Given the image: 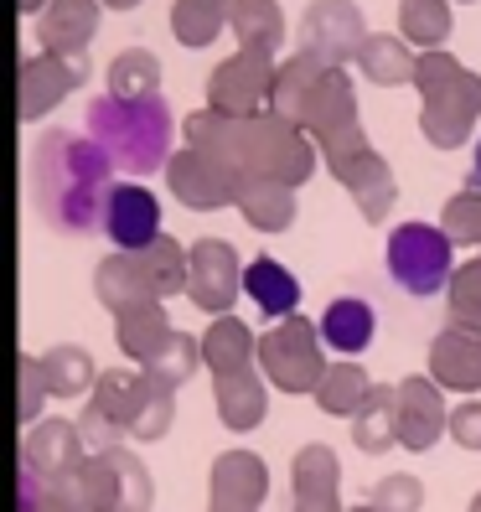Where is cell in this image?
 <instances>
[{
  "label": "cell",
  "mask_w": 481,
  "mask_h": 512,
  "mask_svg": "<svg viewBox=\"0 0 481 512\" xmlns=\"http://www.w3.org/2000/svg\"><path fill=\"white\" fill-rule=\"evenodd\" d=\"M99 6H109V11H135L140 0H99Z\"/></svg>",
  "instance_id": "obj_54"
},
{
  "label": "cell",
  "mask_w": 481,
  "mask_h": 512,
  "mask_svg": "<svg viewBox=\"0 0 481 512\" xmlns=\"http://www.w3.org/2000/svg\"><path fill=\"white\" fill-rule=\"evenodd\" d=\"M99 32V0H52L47 16L37 21V37H42V52H57V57H73L94 42Z\"/></svg>",
  "instance_id": "obj_21"
},
{
  "label": "cell",
  "mask_w": 481,
  "mask_h": 512,
  "mask_svg": "<svg viewBox=\"0 0 481 512\" xmlns=\"http://www.w3.org/2000/svg\"><path fill=\"white\" fill-rule=\"evenodd\" d=\"M244 295L254 300L264 316H275V321L300 316V311H295V306H300V280L290 275L280 259H269V254L249 259V269H244Z\"/></svg>",
  "instance_id": "obj_25"
},
{
  "label": "cell",
  "mask_w": 481,
  "mask_h": 512,
  "mask_svg": "<svg viewBox=\"0 0 481 512\" xmlns=\"http://www.w3.org/2000/svg\"><path fill=\"white\" fill-rule=\"evenodd\" d=\"M269 492V471L254 450H223L213 461V507L218 512H254Z\"/></svg>",
  "instance_id": "obj_18"
},
{
  "label": "cell",
  "mask_w": 481,
  "mask_h": 512,
  "mask_svg": "<svg viewBox=\"0 0 481 512\" xmlns=\"http://www.w3.org/2000/svg\"><path fill=\"white\" fill-rule=\"evenodd\" d=\"M368 394H373L368 373L357 368V363H337V368H326V378H321V388H316V404H321V414H347V419H357V409L368 404Z\"/></svg>",
  "instance_id": "obj_40"
},
{
  "label": "cell",
  "mask_w": 481,
  "mask_h": 512,
  "mask_svg": "<svg viewBox=\"0 0 481 512\" xmlns=\"http://www.w3.org/2000/svg\"><path fill=\"white\" fill-rule=\"evenodd\" d=\"M140 269H145L150 290H156V300H171V295H182L187 280H192V249H182L171 233H161L156 244L140 254Z\"/></svg>",
  "instance_id": "obj_35"
},
{
  "label": "cell",
  "mask_w": 481,
  "mask_h": 512,
  "mask_svg": "<svg viewBox=\"0 0 481 512\" xmlns=\"http://www.w3.org/2000/svg\"><path fill=\"white\" fill-rule=\"evenodd\" d=\"M47 481L32 471V466H21L16 471V512H42V502H47Z\"/></svg>",
  "instance_id": "obj_49"
},
{
  "label": "cell",
  "mask_w": 481,
  "mask_h": 512,
  "mask_svg": "<svg viewBox=\"0 0 481 512\" xmlns=\"http://www.w3.org/2000/svg\"><path fill=\"white\" fill-rule=\"evenodd\" d=\"M461 73V63H456V57H450V52H419V73H414V88H419V99H425L430 94V88H440L445 78H456Z\"/></svg>",
  "instance_id": "obj_47"
},
{
  "label": "cell",
  "mask_w": 481,
  "mask_h": 512,
  "mask_svg": "<svg viewBox=\"0 0 481 512\" xmlns=\"http://www.w3.org/2000/svg\"><path fill=\"white\" fill-rule=\"evenodd\" d=\"M114 161L99 150L94 135L47 130L32 156V197L47 228L57 233H99L109 197H114Z\"/></svg>",
  "instance_id": "obj_1"
},
{
  "label": "cell",
  "mask_w": 481,
  "mask_h": 512,
  "mask_svg": "<svg viewBox=\"0 0 481 512\" xmlns=\"http://www.w3.org/2000/svg\"><path fill=\"white\" fill-rule=\"evenodd\" d=\"M368 507L373 512H419L425 507V487H419V476H383L378 487L368 492Z\"/></svg>",
  "instance_id": "obj_46"
},
{
  "label": "cell",
  "mask_w": 481,
  "mask_h": 512,
  "mask_svg": "<svg viewBox=\"0 0 481 512\" xmlns=\"http://www.w3.org/2000/svg\"><path fill=\"white\" fill-rule=\"evenodd\" d=\"M430 378L450 394H476L481 388V337L461 326H445L430 347Z\"/></svg>",
  "instance_id": "obj_19"
},
{
  "label": "cell",
  "mask_w": 481,
  "mask_h": 512,
  "mask_svg": "<svg viewBox=\"0 0 481 512\" xmlns=\"http://www.w3.org/2000/svg\"><path fill=\"white\" fill-rule=\"evenodd\" d=\"M104 233L114 238L119 254H145L161 238V202H156V192H145L135 182H119L114 197H109V213H104Z\"/></svg>",
  "instance_id": "obj_14"
},
{
  "label": "cell",
  "mask_w": 481,
  "mask_h": 512,
  "mask_svg": "<svg viewBox=\"0 0 481 512\" xmlns=\"http://www.w3.org/2000/svg\"><path fill=\"white\" fill-rule=\"evenodd\" d=\"M88 135L99 140V150L114 161V171H125V176H150V171H161L171 166V109L166 99H94L88 104Z\"/></svg>",
  "instance_id": "obj_2"
},
{
  "label": "cell",
  "mask_w": 481,
  "mask_h": 512,
  "mask_svg": "<svg viewBox=\"0 0 481 512\" xmlns=\"http://www.w3.org/2000/svg\"><path fill=\"white\" fill-rule=\"evenodd\" d=\"M42 512H78V507H73V497H68V492H47Z\"/></svg>",
  "instance_id": "obj_51"
},
{
  "label": "cell",
  "mask_w": 481,
  "mask_h": 512,
  "mask_svg": "<svg viewBox=\"0 0 481 512\" xmlns=\"http://www.w3.org/2000/svg\"><path fill=\"white\" fill-rule=\"evenodd\" d=\"M445 430H450V414H445V399H440V383L409 373L399 383V445L404 450H430Z\"/></svg>",
  "instance_id": "obj_17"
},
{
  "label": "cell",
  "mask_w": 481,
  "mask_h": 512,
  "mask_svg": "<svg viewBox=\"0 0 481 512\" xmlns=\"http://www.w3.org/2000/svg\"><path fill=\"white\" fill-rule=\"evenodd\" d=\"M202 357H207V368H213L218 378L249 373V363L259 357V337H249V326L238 316H218L213 326H207V337H202Z\"/></svg>",
  "instance_id": "obj_27"
},
{
  "label": "cell",
  "mask_w": 481,
  "mask_h": 512,
  "mask_svg": "<svg viewBox=\"0 0 481 512\" xmlns=\"http://www.w3.org/2000/svg\"><path fill=\"white\" fill-rule=\"evenodd\" d=\"M352 445L363 450V456H383L388 445H399V388H378L373 383L368 404L357 409V419H352Z\"/></svg>",
  "instance_id": "obj_29"
},
{
  "label": "cell",
  "mask_w": 481,
  "mask_h": 512,
  "mask_svg": "<svg viewBox=\"0 0 481 512\" xmlns=\"http://www.w3.org/2000/svg\"><path fill=\"white\" fill-rule=\"evenodd\" d=\"M16 6H21V16H47L52 0H16Z\"/></svg>",
  "instance_id": "obj_53"
},
{
  "label": "cell",
  "mask_w": 481,
  "mask_h": 512,
  "mask_svg": "<svg viewBox=\"0 0 481 512\" xmlns=\"http://www.w3.org/2000/svg\"><path fill=\"white\" fill-rule=\"evenodd\" d=\"M316 145H321V156H326V166H332V176L347 187V197L357 202V213H363L368 223H383L388 213H394V202H399L394 171H388V161L368 145L363 125H352L342 135H326Z\"/></svg>",
  "instance_id": "obj_3"
},
{
  "label": "cell",
  "mask_w": 481,
  "mask_h": 512,
  "mask_svg": "<svg viewBox=\"0 0 481 512\" xmlns=\"http://www.w3.org/2000/svg\"><path fill=\"white\" fill-rule=\"evenodd\" d=\"M197 363H202V337H187V331H171V342H166V352L150 363L145 373L156 378V383H187L192 373H197Z\"/></svg>",
  "instance_id": "obj_43"
},
{
  "label": "cell",
  "mask_w": 481,
  "mask_h": 512,
  "mask_svg": "<svg viewBox=\"0 0 481 512\" xmlns=\"http://www.w3.org/2000/svg\"><path fill=\"white\" fill-rule=\"evenodd\" d=\"M42 378H47V394H57V399H83V394H94L99 368H94V357H88L83 347L57 342V347L42 352Z\"/></svg>",
  "instance_id": "obj_32"
},
{
  "label": "cell",
  "mask_w": 481,
  "mask_h": 512,
  "mask_svg": "<svg viewBox=\"0 0 481 512\" xmlns=\"http://www.w3.org/2000/svg\"><path fill=\"white\" fill-rule=\"evenodd\" d=\"M269 409V394H264V383L249 373H233V378H218V419L228 430H254L259 419Z\"/></svg>",
  "instance_id": "obj_36"
},
{
  "label": "cell",
  "mask_w": 481,
  "mask_h": 512,
  "mask_svg": "<svg viewBox=\"0 0 481 512\" xmlns=\"http://www.w3.org/2000/svg\"><path fill=\"white\" fill-rule=\"evenodd\" d=\"M104 456L119 466V512H145V507H150V471H145V461L130 456L125 445L104 450Z\"/></svg>",
  "instance_id": "obj_44"
},
{
  "label": "cell",
  "mask_w": 481,
  "mask_h": 512,
  "mask_svg": "<svg viewBox=\"0 0 481 512\" xmlns=\"http://www.w3.org/2000/svg\"><path fill=\"white\" fill-rule=\"evenodd\" d=\"M145 399H150V373H125V368H109V373H99V383H94V394H88V409H99L114 430H135V419H140V409H145Z\"/></svg>",
  "instance_id": "obj_24"
},
{
  "label": "cell",
  "mask_w": 481,
  "mask_h": 512,
  "mask_svg": "<svg viewBox=\"0 0 481 512\" xmlns=\"http://www.w3.org/2000/svg\"><path fill=\"white\" fill-rule=\"evenodd\" d=\"M254 119H233V114H218V109H197V114H187L182 135H187L192 150H202V156H213V161H223V166H233L238 176H244L249 140H254Z\"/></svg>",
  "instance_id": "obj_16"
},
{
  "label": "cell",
  "mask_w": 481,
  "mask_h": 512,
  "mask_svg": "<svg viewBox=\"0 0 481 512\" xmlns=\"http://www.w3.org/2000/svg\"><path fill=\"white\" fill-rule=\"evenodd\" d=\"M109 94L114 99H156L161 94V63L145 47H125L109 63Z\"/></svg>",
  "instance_id": "obj_38"
},
{
  "label": "cell",
  "mask_w": 481,
  "mask_h": 512,
  "mask_svg": "<svg viewBox=\"0 0 481 512\" xmlns=\"http://www.w3.org/2000/svg\"><path fill=\"white\" fill-rule=\"evenodd\" d=\"M238 213H244L249 228L259 233H285L295 223V192L275 176H244V187H238Z\"/></svg>",
  "instance_id": "obj_26"
},
{
  "label": "cell",
  "mask_w": 481,
  "mask_h": 512,
  "mask_svg": "<svg viewBox=\"0 0 481 512\" xmlns=\"http://www.w3.org/2000/svg\"><path fill=\"white\" fill-rule=\"evenodd\" d=\"M440 228H445V238L456 249H481V192H456L445 207H440Z\"/></svg>",
  "instance_id": "obj_42"
},
{
  "label": "cell",
  "mask_w": 481,
  "mask_h": 512,
  "mask_svg": "<svg viewBox=\"0 0 481 512\" xmlns=\"http://www.w3.org/2000/svg\"><path fill=\"white\" fill-rule=\"evenodd\" d=\"M52 492H68L78 512H119V466L109 456H88L63 487Z\"/></svg>",
  "instance_id": "obj_31"
},
{
  "label": "cell",
  "mask_w": 481,
  "mask_h": 512,
  "mask_svg": "<svg viewBox=\"0 0 481 512\" xmlns=\"http://www.w3.org/2000/svg\"><path fill=\"white\" fill-rule=\"evenodd\" d=\"M311 171H316V150H311L306 135H300V125H290V119H280V114H259L244 176H275V182H285L295 192Z\"/></svg>",
  "instance_id": "obj_8"
},
{
  "label": "cell",
  "mask_w": 481,
  "mask_h": 512,
  "mask_svg": "<svg viewBox=\"0 0 481 512\" xmlns=\"http://www.w3.org/2000/svg\"><path fill=\"white\" fill-rule=\"evenodd\" d=\"M244 290V264H238L228 238H197L192 244V280H187V295L197 311H213V316H228V306Z\"/></svg>",
  "instance_id": "obj_11"
},
{
  "label": "cell",
  "mask_w": 481,
  "mask_h": 512,
  "mask_svg": "<svg viewBox=\"0 0 481 512\" xmlns=\"http://www.w3.org/2000/svg\"><path fill=\"white\" fill-rule=\"evenodd\" d=\"M399 37L435 52L450 37V0H399Z\"/></svg>",
  "instance_id": "obj_39"
},
{
  "label": "cell",
  "mask_w": 481,
  "mask_h": 512,
  "mask_svg": "<svg viewBox=\"0 0 481 512\" xmlns=\"http://www.w3.org/2000/svg\"><path fill=\"white\" fill-rule=\"evenodd\" d=\"M357 125V94H352V78L342 68H326L321 83L311 88L306 99V119H300V130L326 140V135H342Z\"/></svg>",
  "instance_id": "obj_20"
},
{
  "label": "cell",
  "mask_w": 481,
  "mask_h": 512,
  "mask_svg": "<svg viewBox=\"0 0 481 512\" xmlns=\"http://www.w3.org/2000/svg\"><path fill=\"white\" fill-rule=\"evenodd\" d=\"M171 419H176V388L150 378V399H145V409H140V419H135L130 435H135V440H166Z\"/></svg>",
  "instance_id": "obj_45"
},
{
  "label": "cell",
  "mask_w": 481,
  "mask_h": 512,
  "mask_svg": "<svg viewBox=\"0 0 481 512\" xmlns=\"http://www.w3.org/2000/svg\"><path fill=\"white\" fill-rule=\"evenodd\" d=\"M88 83V52L57 57V52H37L21 63V119H42L47 109H57L73 88Z\"/></svg>",
  "instance_id": "obj_12"
},
{
  "label": "cell",
  "mask_w": 481,
  "mask_h": 512,
  "mask_svg": "<svg viewBox=\"0 0 481 512\" xmlns=\"http://www.w3.org/2000/svg\"><path fill=\"white\" fill-rule=\"evenodd\" d=\"M347 512H373V507H368V502H363V507H347Z\"/></svg>",
  "instance_id": "obj_56"
},
{
  "label": "cell",
  "mask_w": 481,
  "mask_h": 512,
  "mask_svg": "<svg viewBox=\"0 0 481 512\" xmlns=\"http://www.w3.org/2000/svg\"><path fill=\"white\" fill-rule=\"evenodd\" d=\"M83 450L88 445L78 435V419H42V425H32L21 440V466H32L47 487H63V481L88 461Z\"/></svg>",
  "instance_id": "obj_13"
},
{
  "label": "cell",
  "mask_w": 481,
  "mask_h": 512,
  "mask_svg": "<svg viewBox=\"0 0 481 512\" xmlns=\"http://www.w3.org/2000/svg\"><path fill=\"white\" fill-rule=\"evenodd\" d=\"M466 512H481V492H476V497H471V507H466Z\"/></svg>",
  "instance_id": "obj_55"
},
{
  "label": "cell",
  "mask_w": 481,
  "mask_h": 512,
  "mask_svg": "<svg viewBox=\"0 0 481 512\" xmlns=\"http://www.w3.org/2000/svg\"><path fill=\"white\" fill-rule=\"evenodd\" d=\"M166 187L176 202H187L192 213H213V207H238V187H244V176L233 166L202 156V150L182 145L166 166Z\"/></svg>",
  "instance_id": "obj_10"
},
{
  "label": "cell",
  "mask_w": 481,
  "mask_h": 512,
  "mask_svg": "<svg viewBox=\"0 0 481 512\" xmlns=\"http://www.w3.org/2000/svg\"><path fill=\"white\" fill-rule=\"evenodd\" d=\"M259 368L264 378L285 388V394H316L326 378V357H321V326L306 316H290L275 331L259 337Z\"/></svg>",
  "instance_id": "obj_4"
},
{
  "label": "cell",
  "mask_w": 481,
  "mask_h": 512,
  "mask_svg": "<svg viewBox=\"0 0 481 512\" xmlns=\"http://www.w3.org/2000/svg\"><path fill=\"white\" fill-rule=\"evenodd\" d=\"M94 295L104 300L114 316L140 311V306H156V290H150L145 269H140V254H109L94 269Z\"/></svg>",
  "instance_id": "obj_22"
},
{
  "label": "cell",
  "mask_w": 481,
  "mask_h": 512,
  "mask_svg": "<svg viewBox=\"0 0 481 512\" xmlns=\"http://www.w3.org/2000/svg\"><path fill=\"white\" fill-rule=\"evenodd\" d=\"M450 238L435 223H399L388 233V275L404 295H435L440 285H450Z\"/></svg>",
  "instance_id": "obj_5"
},
{
  "label": "cell",
  "mask_w": 481,
  "mask_h": 512,
  "mask_svg": "<svg viewBox=\"0 0 481 512\" xmlns=\"http://www.w3.org/2000/svg\"><path fill=\"white\" fill-rule=\"evenodd\" d=\"M368 47V26L363 11L352 0H311L306 16H300V52L316 57L326 68L357 63V52Z\"/></svg>",
  "instance_id": "obj_7"
},
{
  "label": "cell",
  "mask_w": 481,
  "mask_h": 512,
  "mask_svg": "<svg viewBox=\"0 0 481 512\" xmlns=\"http://www.w3.org/2000/svg\"><path fill=\"white\" fill-rule=\"evenodd\" d=\"M466 187L481 192V140H476V156H471V176H466Z\"/></svg>",
  "instance_id": "obj_52"
},
{
  "label": "cell",
  "mask_w": 481,
  "mask_h": 512,
  "mask_svg": "<svg viewBox=\"0 0 481 512\" xmlns=\"http://www.w3.org/2000/svg\"><path fill=\"white\" fill-rule=\"evenodd\" d=\"M321 342L332 347V352H347V363L363 347H373V331H378V316L368 300H357V295H337V300H326V311H321Z\"/></svg>",
  "instance_id": "obj_23"
},
{
  "label": "cell",
  "mask_w": 481,
  "mask_h": 512,
  "mask_svg": "<svg viewBox=\"0 0 481 512\" xmlns=\"http://www.w3.org/2000/svg\"><path fill=\"white\" fill-rule=\"evenodd\" d=\"M233 37L244 52H264V57H275L280 42H285V16L275 0H233Z\"/></svg>",
  "instance_id": "obj_34"
},
{
  "label": "cell",
  "mask_w": 481,
  "mask_h": 512,
  "mask_svg": "<svg viewBox=\"0 0 481 512\" xmlns=\"http://www.w3.org/2000/svg\"><path fill=\"white\" fill-rule=\"evenodd\" d=\"M445 306H450V326L476 331V337H481V259H466V264L456 269Z\"/></svg>",
  "instance_id": "obj_41"
},
{
  "label": "cell",
  "mask_w": 481,
  "mask_h": 512,
  "mask_svg": "<svg viewBox=\"0 0 481 512\" xmlns=\"http://www.w3.org/2000/svg\"><path fill=\"white\" fill-rule=\"evenodd\" d=\"M275 78H280V63H275V57H264V52H238V57H228V63H218L213 78H207V109L233 114V119L269 114Z\"/></svg>",
  "instance_id": "obj_6"
},
{
  "label": "cell",
  "mask_w": 481,
  "mask_h": 512,
  "mask_svg": "<svg viewBox=\"0 0 481 512\" xmlns=\"http://www.w3.org/2000/svg\"><path fill=\"white\" fill-rule=\"evenodd\" d=\"M213 512H218V507H213Z\"/></svg>",
  "instance_id": "obj_57"
},
{
  "label": "cell",
  "mask_w": 481,
  "mask_h": 512,
  "mask_svg": "<svg viewBox=\"0 0 481 512\" xmlns=\"http://www.w3.org/2000/svg\"><path fill=\"white\" fill-rule=\"evenodd\" d=\"M450 435H456L461 450H481V404H461L450 414Z\"/></svg>",
  "instance_id": "obj_50"
},
{
  "label": "cell",
  "mask_w": 481,
  "mask_h": 512,
  "mask_svg": "<svg viewBox=\"0 0 481 512\" xmlns=\"http://www.w3.org/2000/svg\"><path fill=\"white\" fill-rule=\"evenodd\" d=\"M290 487H295V507L290 512H342L337 487H342V461L332 445H300L290 461Z\"/></svg>",
  "instance_id": "obj_15"
},
{
  "label": "cell",
  "mask_w": 481,
  "mask_h": 512,
  "mask_svg": "<svg viewBox=\"0 0 481 512\" xmlns=\"http://www.w3.org/2000/svg\"><path fill=\"white\" fill-rule=\"evenodd\" d=\"M321 73H326V63H316V57H306V52H290L280 63L275 94H269V114L300 125V119H306V99H311V88L321 83Z\"/></svg>",
  "instance_id": "obj_33"
},
{
  "label": "cell",
  "mask_w": 481,
  "mask_h": 512,
  "mask_svg": "<svg viewBox=\"0 0 481 512\" xmlns=\"http://www.w3.org/2000/svg\"><path fill=\"white\" fill-rule=\"evenodd\" d=\"M47 388L42 378V357H21V419L26 425H37V394Z\"/></svg>",
  "instance_id": "obj_48"
},
{
  "label": "cell",
  "mask_w": 481,
  "mask_h": 512,
  "mask_svg": "<svg viewBox=\"0 0 481 512\" xmlns=\"http://www.w3.org/2000/svg\"><path fill=\"white\" fill-rule=\"evenodd\" d=\"M114 342L125 357H135V363H156V357L166 352L171 342V326H166V306L156 300V306H140V311H125L114 316Z\"/></svg>",
  "instance_id": "obj_28"
},
{
  "label": "cell",
  "mask_w": 481,
  "mask_h": 512,
  "mask_svg": "<svg viewBox=\"0 0 481 512\" xmlns=\"http://www.w3.org/2000/svg\"><path fill=\"white\" fill-rule=\"evenodd\" d=\"M476 114H481V78L471 68H461L456 78H445L440 88H430L419 99V130H425V140L435 150H456L471 135Z\"/></svg>",
  "instance_id": "obj_9"
},
{
  "label": "cell",
  "mask_w": 481,
  "mask_h": 512,
  "mask_svg": "<svg viewBox=\"0 0 481 512\" xmlns=\"http://www.w3.org/2000/svg\"><path fill=\"white\" fill-rule=\"evenodd\" d=\"M233 21V0H176L171 32L182 47H213V37Z\"/></svg>",
  "instance_id": "obj_37"
},
{
  "label": "cell",
  "mask_w": 481,
  "mask_h": 512,
  "mask_svg": "<svg viewBox=\"0 0 481 512\" xmlns=\"http://www.w3.org/2000/svg\"><path fill=\"white\" fill-rule=\"evenodd\" d=\"M357 68H363V78L378 83V88H399V83H414V73H419V52H409L404 37L373 32L368 47L357 52Z\"/></svg>",
  "instance_id": "obj_30"
}]
</instances>
